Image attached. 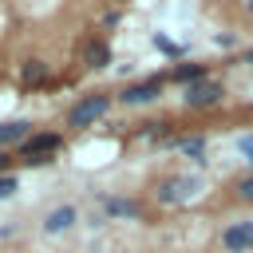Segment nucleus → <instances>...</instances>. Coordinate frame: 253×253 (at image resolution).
<instances>
[{"label": "nucleus", "instance_id": "nucleus-5", "mask_svg": "<svg viewBox=\"0 0 253 253\" xmlns=\"http://www.w3.org/2000/svg\"><path fill=\"white\" fill-rule=\"evenodd\" d=\"M206 79H213V63H202V59H186V63H174L166 71V83H174L182 91L194 83H206Z\"/></svg>", "mask_w": 253, "mask_h": 253}, {"label": "nucleus", "instance_id": "nucleus-21", "mask_svg": "<svg viewBox=\"0 0 253 253\" xmlns=\"http://www.w3.org/2000/svg\"><path fill=\"white\" fill-rule=\"evenodd\" d=\"M245 12H249V16H253V0H249V4H245Z\"/></svg>", "mask_w": 253, "mask_h": 253}, {"label": "nucleus", "instance_id": "nucleus-18", "mask_svg": "<svg viewBox=\"0 0 253 253\" xmlns=\"http://www.w3.org/2000/svg\"><path fill=\"white\" fill-rule=\"evenodd\" d=\"M166 130V123H142V130H138V138H158Z\"/></svg>", "mask_w": 253, "mask_h": 253}, {"label": "nucleus", "instance_id": "nucleus-6", "mask_svg": "<svg viewBox=\"0 0 253 253\" xmlns=\"http://www.w3.org/2000/svg\"><path fill=\"white\" fill-rule=\"evenodd\" d=\"M221 99H225V87H221L217 79L194 83V87H186V95H182V103H186L190 111H213Z\"/></svg>", "mask_w": 253, "mask_h": 253}, {"label": "nucleus", "instance_id": "nucleus-12", "mask_svg": "<svg viewBox=\"0 0 253 253\" xmlns=\"http://www.w3.org/2000/svg\"><path fill=\"white\" fill-rule=\"evenodd\" d=\"M115 55H111V43H103V40H87L83 43V63L87 67H107Z\"/></svg>", "mask_w": 253, "mask_h": 253}, {"label": "nucleus", "instance_id": "nucleus-4", "mask_svg": "<svg viewBox=\"0 0 253 253\" xmlns=\"http://www.w3.org/2000/svg\"><path fill=\"white\" fill-rule=\"evenodd\" d=\"M162 87H166L162 75H146V79H138V83H126L115 99H119L123 107H150V103L162 99Z\"/></svg>", "mask_w": 253, "mask_h": 253}, {"label": "nucleus", "instance_id": "nucleus-19", "mask_svg": "<svg viewBox=\"0 0 253 253\" xmlns=\"http://www.w3.org/2000/svg\"><path fill=\"white\" fill-rule=\"evenodd\" d=\"M8 166H12V150H0V174H8Z\"/></svg>", "mask_w": 253, "mask_h": 253}, {"label": "nucleus", "instance_id": "nucleus-20", "mask_svg": "<svg viewBox=\"0 0 253 253\" xmlns=\"http://www.w3.org/2000/svg\"><path fill=\"white\" fill-rule=\"evenodd\" d=\"M241 59H245V63H253V47H245V51H241Z\"/></svg>", "mask_w": 253, "mask_h": 253}, {"label": "nucleus", "instance_id": "nucleus-9", "mask_svg": "<svg viewBox=\"0 0 253 253\" xmlns=\"http://www.w3.org/2000/svg\"><path fill=\"white\" fill-rule=\"evenodd\" d=\"M75 221H79V210L75 206H55V210L43 213V233H51V237L55 233H67Z\"/></svg>", "mask_w": 253, "mask_h": 253}, {"label": "nucleus", "instance_id": "nucleus-16", "mask_svg": "<svg viewBox=\"0 0 253 253\" xmlns=\"http://www.w3.org/2000/svg\"><path fill=\"white\" fill-rule=\"evenodd\" d=\"M154 47H158L162 55H170V59H178V55H182V47H178V43H170L166 36H154Z\"/></svg>", "mask_w": 253, "mask_h": 253}, {"label": "nucleus", "instance_id": "nucleus-1", "mask_svg": "<svg viewBox=\"0 0 253 253\" xmlns=\"http://www.w3.org/2000/svg\"><path fill=\"white\" fill-rule=\"evenodd\" d=\"M59 150H63V134H59V130H32V134L20 142L16 158H24V162L40 166V162H51Z\"/></svg>", "mask_w": 253, "mask_h": 253}, {"label": "nucleus", "instance_id": "nucleus-3", "mask_svg": "<svg viewBox=\"0 0 253 253\" xmlns=\"http://www.w3.org/2000/svg\"><path fill=\"white\" fill-rule=\"evenodd\" d=\"M198 186H202V178H194V174L162 178V182L154 186V202H158V206H182V202H190V198L198 194Z\"/></svg>", "mask_w": 253, "mask_h": 253}, {"label": "nucleus", "instance_id": "nucleus-8", "mask_svg": "<svg viewBox=\"0 0 253 253\" xmlns=\"http://www.w3.org/2000/svg\"><path fill=\"white\" fill-rule=\"evenodd\" d=\"M103 213L111 217V221H138L142 217V202L138 198H103Z\"/></svg>", "mask_w": 253, "mask_h": 253}, {"label": "nucleus", "instance_id": "nucleus-15", "mask_svg": "<svg viewBox=\"0 0 253 253\" xmlns=\"http://www.w3.org/2000/svg\"><path fill=\"white\" fill-rule=\"evenodd\" d=\"M16 190H20V178H16L12 170H8V174H0V202H4V198H12Z\"/></svg>", "mask_w": 253, "mask_h": 253}, {"label": "nucleus", "instance_id": "nucleus-14", "mask_svg": "<svg viewBox=\"0 0 253 253\" xmlns=\"http://www.w3.org/2000/svg\"><path fill=\"white\" fill-rule=\"evenodd\" d=\"M233 194H237L241 202H249V206H253V170H249V174H241V178L233 182Z\"/></svg>", "mask_w": 253, "mask_h": 253}, {"label": "nucleus", "instance_id": "nucleus-13", "mask_svg": "<svg viewBox=\"0 0 253 253\" xmlns=\"http://www.w3.org/2000/svg\"><path fill=\"white\" fill-rule=\"evenodd\" d=\"M170 146H178L182 154H190L198 166L206 162V134H186V138H170Z\"/></svg>", "mask_w": 253, "mask_h": 253}, {"label": "nucleus", "instance_id": "nucleus-2", "mask_svg": "<svg viewBox=\"0 0 253 253\" xmlns=\"http://www.w3.org/2000/svg\"><path fill=\"white\" fill-rule=\"evenodd\" d=\"M111 95L107 91H91V95H83L71 111H67V126H75V130H83V126H95L107 111H111Z\"/></svg>", "mask_w": 253, "mask_h": 253}, {"label": "nucleus", "instance_id": "nucleus-7", "mask_svg": "<svg viewBox=\"0 0 253 253\" xmlns=\"http://www.w3.org/2000/svg\"><path fill=\"white\" fill-rule=\"evenodd\" d=\"M221 249L225 253H253V217H237L221 229Z\"/></svg>", "mask_w": 253, "mask_h": 253}, {"label": "nucleus", "instance_id": "nucleus-11", "mask_svg": "<svg viewBox=\"0 0 253 253\" xmlns=\"http://www.w3.org/2000/svg\"><path fill=\"white\" fill-rule=\"evenodd\" d=\"M47 79H51V67H47L43 59H24V63H20V87L32 91V87H43Z\"/></svg>", "mask_w": 253, "mask_h": 253}, {"label": "nucleus", "instance_id": "nucleus-10", "mask_svg": "<svg viewBox=\"0 0 253 253\" xmlns=\"http://www.w3.org/2000/svg\"><path fill=\"white\" fill-rule=\"evenodd\" d=\"M36 126L28 119H12V123H0V150H20V142L32 134Z\"/></svg>", "mask_w": 253, "mask_h": 253}, {"label": "nucleus", "instance_id": "nucleus-17", "mask_svg": "<svg viewBox=\"0 0 253 253\" xmlns=\"http://www.w3.org/2000/svg\"><path fill=\"white\" fill-rule=\"evenodd\" d=\"M237 150H241V158H245L249 170H253V134H237Z\"/></svg>", "mask_w": 253, "mask_h": 253}]
</instances>
